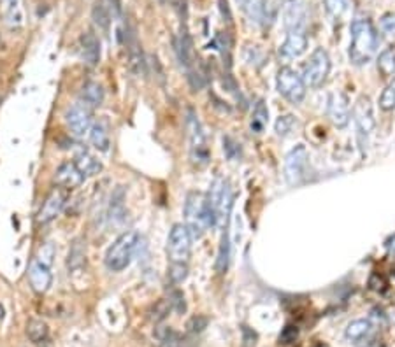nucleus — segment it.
Instances as JSON below:
<instances>
[{
  "label": "nucleus",
  "instance_id": "nucleus-20",
  "mask_svg": "<svg viewBox=\"0 0 395 347\" xmlns=\"http://www.w3.org/2000/svg\"><path fill=\"white\" fill-rule=\"evenodd\" d=\"M74 163H76V167L85 174V178L86 176H97V174L102 172L101 160L86 149H81L76 156H74Z\"/></svg>",
  "mask_w": 395,
  "mask_h": 347
},
{
  "label": "nucleus",
  "instance_id": "nucleus-43",
  "mask_svg": "<svg viewBox=\"0 0 395 347\" xmlns=\"http://www.w3.org/2000/svg\"><path fill=\"white\" fill-rule=\"evenodd\" d=\"M2 317H4V307L0 305V319H2Z\"/></svg>",
  "mask_w": 395,
  "mask_h": 347
},
{
  "label": "nucleus",
  "instance_id": "nucleus-13",
  "mask_svg": "<svg viewBox=\"0 0 395 347\" xmlns=\"http://www.w3.org/2000/svg\"><path fill=\"white\" fill-rule=\"evenodd\" d=\"M353 118L358 127V132L362 135H369L376 127V118H374V105H372L371 98L365 95L358 96V101L355 102L353 107Z\"/></svg>",
  "mask_w": 395,
  "mask_h": 347
},
{
  "label": "nucleus",
  "instance_id": "nucleus-28",
  "mask_svg": "<svg viewBox=\"0 0 395 347\" xmlns=\"http://www.w3.org/2000/svg\"><path fill=\"white\" fill-rule=\"evenodd\" d=\"M230 262V239H229V230L223 231V237H221L220 251H218V262H216V270L220 274H223L225 270L229 269Z\"/></svg>",
  "mask_w": 395,
  "mask_h": 347
},
{
  "label": "nucleus",
  "instance_id": "nucleus-17",
  "mask_svg": "<svg viewBox=\"0 0 395 347\" xmlns=\"http://www.w3.org/2000/svg\"><path fill=\"white\" fill-rule=\"evenodd\" d=\"M307 48V37L303 30H294L288 32L285 43L279 48V54L287 60H292V58H298L301 54L306 51Z\"/></svg>",
  "mask_w": 395,
  "mask_h": 347
},
{
  "label": "nucleus",
  "instance_id": "nucleus-32",
  "mask_svg": "<svg viewBox=\"0 0 395 347\" xmlns=\"http://www.w3.org/2000/svg\"><path fill=\"white\" fill-rule=\"evenodd\" d=\"M380 107L383 109V111H392V109H395V76L394 79H392L390 85H388L387 88L383 90V93H381Z\"/></svg>",
  "mask_w": 395,
  "mask_h": 347
},
{
  "label": "nucleus",
  "instance_id": "nucleus-25",
  "mask_svg": "<svg viewBox=\"0 0 395 347\" xmlns=\"http://www.w3.org/2000/svg\"><path fill=\"white\" fill-rule=\"evenodd\" d=\"M90 143L93 144V147H97L99 151H108L109 149V132L108 128L102 123L92 125V130H90Z\"/></svg>",
  "mask_w": 395,
  "mask_h": 347
},
{
  "label": "nucleus",
  "instance_id": "nucleus-19",
  "mask_svg": "<svg viewBox=\"0 0 395 347\" xmlns=\"http://www.w3.org/2000/svg\"><path fill=\"white\" fill-rule=\"evenodd\" d=\"M2 12H4V21L9 30H20L25 23L23 8L21 0H2Z\"/></svg>",
  "mask_w": 395,
  "mask_h": 347
},
{
  "label": "nucleus",
  "instance_id": "nucleus-16",
  "mask_svg": "<svg viewBox=\"0 0 395 347\" xmlns=\"http://www.w3.org/2000/svg\"><path fill=\"white\" fill-rule=\"evenodd\" d=\"M307 18V9L304 0H290L285 9V27L288 32L294 30H303L306 25Z\"/></svg>",
  "mask_w": 395,
  "mask_h": 347
},
{
  "label": "nucleus",
  "instance_id": "nucleus-35",
  "mask_svg": "<svg viewBox=\"0 0 395 347\" xmlns=\"http://www.w3.org/2000/svg\"><path fill=\"white\" fill-rule=\"evenodd\" d=\"M380 30L387 39H395V14L388 12L380 19Z\"/></svg>",
  "mask_w": 395,
  "mask_h": 347
},
{
  "label": "nucleus",
  "instance_id": "nucleus-12",
  "mask_svg": "<svg viewBox=\"0 0 395 347\" xmlns=\"http://www.w3.org/2000/svg\"><path fill=\"white\" fill-rule=\"evenodd\" d=\"M65 202H67V189L59 188V186L51 189L50 195L46 197V200H44L43 205H41L39 214H37V221H39V224L51 223V221L62 212Z\"/></svg>",
  "mask_w": 395,
  "mask_h": 347
},
{
  "label": "nucleus",
  "instance_id": "nucleus-15",
  "mask_svg": "<svg viewBox=\"0 0 395 347\" xmlns=\"http://www.w3.org/2000/svg\"><path fill=\"white\" fill-rule=\"evenodd\" d=\"M329 118L337 128H345L350 123V104L343 93H332L329 98Z\"/></svg>",
  "mask_w": 395,
  "mask_h": 347
},
{
  "label": "nucleus",
  "instance_id": "nucleus-7",
  "mask_svg": "<svg viewBox=\"0 0 395 347\" xmlns=\"http://www.w3.org/2000/svg\"><path fill=\"white\" fill-rule=\"evenodd\" d=\"M276 85H278V92L292 104L303 102L304 96H306V85H304L303 77L290 67H281L278 70Z\"/></svg>",
  "mask_w": 395,
  "mask_h": 347
},
{
  "label": "nucleus",
  "instance_id": "nucleus-41",
  "mask_svg": "<svg viewBox=\"0 0 395 347\" xmlns=\"http://www.w3.org/2000/svg\"><path fill=\"white\" fill-rule=\"evenodd\" d=\"M236 4H239L241 8H244V6L248 4V0H236Z\"/></svg>",
  "mask_w": 395,
  "mask_h": 347
},
{
  "label": "nucleus",
  "instance_id": "nucleus-21",
  "mask_svg": "<svg viewBox=\"0 0 395 347\" xmlns=\"http://www.w3.org/2000/svg\"><path fill=\"white\" fill-rule=\"evenodd\" d=\"M102 102H104V88H102V85H99V83L95 81L85 83V86H83L81 90V104L93 109L99 107Z\"/></svg>",
  "mask_w": 395,
  "mask_h": 347
},
{
  "label": "nucleus",
  "instance_id": "nucleus-18",
  "mask_svg": "<svg viewBox=\"0 0 395 347\" xmlns=\"http://www.w3.org/2000/svg\"><path fill=\"white\" fill-rule=\"evenodd\" d=\"M79 46H81V56L90 67L99 65L101 62V41L93 32H85L79 39Z\"/></svg>",
  "mask_w": 395,
  "mask_h": 347
},
{
  "label": "nucleus",
  "instance_id": "nucleus-22",
  "mask_svg": "<svg viewBox=\"0 0 395 347\" xmlns=\"http://www.w3.org/2000/svg\"><path fill=\"white\" fill-rule=\"evenodd\" d=\"M371 332V321L367 319H355L348 323L345 330V337L350 342H358V340L365 339Z\"/></svg>",
  "mask_w": 395,
  "mask_h": 347
},
{
  "label": "nucleus",
  "instance_id": "nucleus-36",
  "mask_svg": "<svg viewBox=\"0 0 395 347\" xmlns=\"http://www.w3.org/2000/svg\"><path fill=\"white\" fill-rule=\"evenodd\" d=\"M294 125H295L294 116H290V114L279 116L278 121H276V132H278V135H287L288 132L294 128Z\"/></svg>",
  "mask_w": 395,
  "mask_h": 347
},
{
  "label": "nucleus",
  "instance_id": "nucleus-9",
  "mask_svg": "<svg viewBox=\"0 0 395 347\" xmlns=\"http://www.w3.org/2000/svg\"><path fill=\"white\" fill-rule=\"evenodd\" d=\"M192 251V235L185 224H174L167 239V255L171 263H188Z\"/></svg>",
  "mask_w": 395,
  "mask_h": 347
},
{
  "label": "nucleus",
  "instance_id": "nucleus-10",
  "mask_svg": "<svg viewBox=\"0 0 395 347\" xmlns=\"http://www.w3.org/2000/svg\"><path fill=\"white\" fill-rule=\"evenodd\" d=\"M65 125L67 130L76 139H83L85 135L90 134L92 130V109L86 107L85 104H74L69 111L65 112Z\"/></svg>",
  "mask_w": 395,
  "mask_h": 347
},
{
  "label": "nucleus",
  "instance_id": "nucleus-1",
  "mask_svg": "<svg viewBox=\"0 0 395 347\" xmlns=\"http://www.w3.org/2000/svg\"><path fill=\"white\" fill-rule=\"evenodd\" d=\"M378 48V32L369 19H355L352 23V44L350 60L355 65H364L372 58Z\"/></svg>",
  "mask_w": 395,
  "mask_h": 347
},
{
  "label": "nucleus",
  "instance_id": "nucleus-37",
  "mask_svg": "<svg viewBox=\"0 0 395 347\" xmlns=\"http://www.w3.org/2000/svg\"><path fill=\"white\" fill-rule=\"evenodd\" d=\"M169 304H171V308H174L176 313H185L186 311L185 297H183L181 291H174V293L169 297Z\"/></svg>",
  "mask_w": 395,
  "mask_h": 347
},
{
  "label": "nucleus",
  "instance_id": "nucleus-40",
  "mask_svg": "<svg viewBox=\"0 0 395 347\" xmlns=\"http://www.w3.org/2000/svg\"><path fill=\"white\" fill-rule=\"evenodd\" d=\"M387 246L390 247V249L394 251V253H395V237H394V239H390V240H388V244H387Z\"/></svg>",
  "mask_w": 395,
  "mask_h": 347
},
{
  "label": "nucleus",
  "instance_id": "nucleus-30",
  "mask_svg": "<svg viewBox=\"0 0 395 347\" xmlns=\"http://www.w3.org/2000/svg\"><path fill=\"white\" fill-rule=\"evenodd\" d=\"M378 70L383 77L395 76V50H385L378 58Z\"/></svg>",
  "mask_w": 395,
  "mask_h": 347
},
{
  "label": "nucleus",
  "instance_id": "nucleus-34",
  "mask_svg": "<svg viewBox=\"0 0 395 347\" xmlns=\"http://www.w3.org/2000/svg\"><path fill=\"white\" fill-rule=\"evenodd\" d=\"M188 275V265L186 263H171V269H169V279H171L174 284L183 282Z\"/></svg>",
  "mask_w": 395,
  "mask_h": 347
},
{
  "label": "nucleus",
  "instance_id": "nucleus-23",
  "mask_svg": "<svg viewBox=\"0 0 395 347\" xmlns=\"http://www.w3.org/2000/svg\"><path fill=\"white\" fill-rule=\"evenodd\" d=\"M48 335H50V328L44 321L41 319H30L27 323V337L30 342L34 344H41L44 340H48Z\"/></svg>",
  "mask_w": 395,
  "mask_h": 347
},
{
  "label": "nucleus",
  "instance_id": "nucleus-38",
  "mask_svg": "<svg viewBox=\"0 0 395 347\" xmlns=\"http://www.w3.org/2000/svg\"><path fill=\"white\" fill-rule=\"evenodd\" d=\"M205 326H207V319H205L204 316L192 317V321H190V323H188V330H190L192 333L202 332V330H204Z\"/></svg>",
  "mask_w": 395,
  "mask_h": 347
},
{
  "label": "nucleus",
  "instance_id": "nucleus-4",
  "mask_svg": "<svg viewBox=\"0 0 395 347\" xmlns=\"http://www.w3.org/2000/svg\"><path fill=\"white\" fill-rule=\"evenodd\" d=\"M141 244V237L136 231H125L109 246L105 253V266L112 272H121L132 263L137 247Z\"/></svg>",
  "mask_w": 395,
  "mask_h": 347
},
{
  "label": "nucleus",
  "instance_id": "nucleus-3",
  "mask_svg": "<svg viewBox=\"0 0 395 347\" xmlns=\"http://www.w3.org/2000/svg\"><path fill=\"white\" fill-rule=\"evenodd\" d=\"M57 249L53 242H46L39 247L35 258L32 260L28 269V282L35 293H46L53 282V262Z\"/></svg>",
  "mask_w": 395,
  "mask_h": 347
},
{
  "label": "nucleus",
  "instance_id": "nucleus-33",
  "mask_svg": "<svg viewBox=\"0 0 395 347\" xmlns=\"http://www.w3.org/2000/svg\"><path fill=\"white\" fill-rule=\"evenodd\" d=\"M265 0H248V4L244 6L248 16L252 18V21H262L263 14H265Z\"/></svg>",
  "mask_w": 395,
  "mask_h": 347
},
{
  "label": "nucleus",
  "instance_id": "nucleus-29",
  "mask_svg": "<svg viewBox=\"0 0 395 347\" xmlns=\"http://www.w3.org/2000/svg\"><path fill=\"white\" fill-rule=\"evenodd\" d=\"M125 191L123 189H118L117 193H114V197L111 198V207H109V218H111V221H114V223H121L125 218Z\"/></svg>",
  "mask_w": 395,
  "mask_h": 347
},
{
  "label": "nucleus",
  "instance_id": "nucleus-26",
  "mask_svg": "<svg viewBox=\"0 0 395 347\" xmlns=\"http://www.w3.org/2000/svg\"><path fill=\"white\" fill-rule=\"evenodd\" d=\"M269 121V111L265 102L259 101L255 104V109H253V118H252V130L255 134H262L263 128L267 127Z\"/></svg>",
  "mask_w": 395,
  "mask_h": 347
},
{
  "label": "nucleus",
  "instance_id": "nucleus-6",
  "mask_svg": "<svg viewBox=\"0 0 395 347\" xmlns=\"http://www.w3.org/2000/svg\"><path fill=\"white\" fill-rule=\"evenodd\" d=\"M186 128H188V135H190L192 163H194L195 167H199V169H202V167H205L210 163L211 154H210V147H207V140H205V134L204 130H202V125L194 111H188Z\"/></svg>",
  "mask_w": 395,
  "mask_h": 347
},
{
  "label": "nucleus",
  "instance_id": "nucleus-11",
  "mask_svg": "<svg viewBox=\"0 0 395 347\" xmlns=\"http://www.w3.org/2000/svg\"><path fill=\"white\" fill-rule=\"evenodd\" d=\"M307 167V149L298 144L297 147L288 153L287 160H285V179L290 186L298 185V182L304 179V174H306Z\"/></svg>",
  "mask_w": 395,
  "mask_h": 347
},
{
  "label": "nucleus",
  "instance_id": "nucleus-8",
  "mask_svg": "<svg viewBox=\"0 0 395 347\" xmlns=\"http://www.w3.org/2000/svg\"><path fill=\"white\" fill-rule=\"evenodd\" d=\"M330 72V58L323 48H318L310 56L307 63L304 65L303 81L310 88H318L325 83L327 76Z\"/></svg>",
  "mask_w": 395,
  "mask_h": 347
},
{
  "label": "nucleus",
  "instance_id": "nucleus-14",
  "mask_svg": "<svg viewBox=\"0 0 395 347\" xmlns=\"http://www.w3.org/2000/svg\"><path fill=\"white\" fill-rule=\"evenodd\" d=\"M54 182H57L59 188H63L67 189V191H70V189L74 188H79V186L85 182V174L76 167V163L74 162H65L59 167V170H57Z\"/></svg>",
  "mask_w": 395,
  "mask_h": 347
},
{
  "label": "nucleus",
  "instance_id": "nucleus-42",
  "mask_svg": "<svg viewBox=\"0 0 395 347\" xmlns=\"http://www.w3.org/2000/svg\"><path fill=\"white\" fill-rule=\"evenodd\" d=\"M376 342H378V340H372V342L367 344V347H381L380 344H376Z\"/></svg>",
  "mask_w": 395,
  "mask_h": 347
},
{
  "label": "nucleus",
  "instance_id": "nucleus-2",
  "mask_svg": "<svg viewBox=\"0 0 395 347\" xmlns=\"http://www.w3.org/2000/svg\"><path fill=\"white\" fill-rule=\"evenodd\" d=\"M185 227L190 231L192 239H201L205 230L213 227L207 195L202 191H190L185 202Z\"/></svg>",
  "mask_w": 395,
  "mask_h": 347
},
{
  "label": "nucleus",
  "instance_id": "nucleus-5",
  "mask_svg": "<svg viewBox=\"0 0 395 347\" xmlns=\"http://www.w3.org/2000/svg\"><path fill=\"white\" fill-rule=\"evenodd\" d=\"M207 202H210L211 216H213V227L227 230L230 211H232V193H230L229 182L223 179H214L207 193Z\"/></svg>",
  "mask_w": 395,
  "mask_h": 347
},
{
  "label": "nucleus",
  "instance_id": "nucleus-27",
  "mask_svg": "<svg viewBox=\"0 0 395 347\" xmlns=\"http://www.w3.org/2000/svg\"><path fill=\"white\" fill-rule=\"evenodd\" d=\"M92 18H93V23L99 27V30H102V32L109 30V25H111V16H109V11H108V8H105L104 0H97V2L93 4Z\"/></svg>",
  "mask_w": 395,
  "mask_h": 347
},
{
  "label": "nucleus",
  "instance_id": "nucleus-31",
  "mask_svg": "<svg viewBox=\"0 0 395 347\" xmlns=\"http://www.w3.org/2000/svg\"><path fill=\"white\" fill-rule=\"evenodd\" d=\"M325 2L327 12L334 19H341L348 11V0H323Z\"/></svg>",
  "mask_w": 395,
  "mask_h": 347
},
{
  "label": "nucleus",
  "instance_id": "nucleus-24",
  "mask_svg": "<svg viewBox=\"0 0 395 347\" xmlns=\"http://www.w3.org/2000/svg\"><path fill=\"white\" fill-rule=\"evenodd\" d=\"M85 260H86V251H85V246H83V240L76 239L72 242V247H70V251H69V260H67V266H69V270H78V269H81L83 265H85Z\"/></svg>",
  "mask_w": 395,
  "mask_h": 347
},
{
  "label": "nucleus",
  "instance_id": "nucleus-39",
  "mask_svg": "<svg viewBox=\"0 0 395 347\" xmlns=\"http://www.w3.org/2000/svg\"><path fill=\"white\" fill-rule=\"evenodd\" d=\"M160 347H181V344H179L178 337L174 335V333H169V335L165 337V339L160 340Z\"/></svg>",
  "mask_w": 395,
  "mask_h": 347
}]
</instances>
